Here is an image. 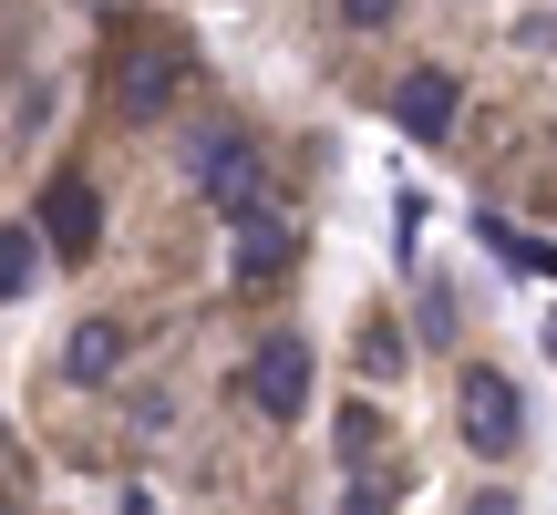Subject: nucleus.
<instances>
[{"label": "nucleus", "instance_id": "9b49d317", "mask_svg": "<svg viewBox=\"0 0 557 515\" xmlns=\"http://www.w3.org/2000/svg\"><path fill=\"white\" fill-rule=\"evenodd\" d=\"M361 454H382V413H372V402L341 413V464H351V475H361Z\"/></svg>", "mask_w": 557, "mask_h": 515}, {"label": "nucleus", "instance_id": "ddd939ff", "mask_svg": "<svg viewBox=\"0 0 557 515\" xmlns=\"http://www.w3.org/2000/svg\"><path fill=\"white\" fill-rule=\"evenodd\" d=\"M361 361H372V381L403 372V330H393V319H372V330H361Z\"/></svg>", "mask_w": 557, "mask_h": 515}, {"label": "nucleus", "instance_id": "9d476101", "mask_svg": "<svg viewBox=\"0 0 557 515\" xmlns=\"http://www.w3.org/2000/svg\"><path fill=\"white\" fill-rule=\"evenodd\" d=\"M393 495H403V464H372V475H351L341 515H393Z\"/></svg>", "mask_w": 557, "mask_h": 515}, {"label": "nucleus", "instance_id": "2eb2a0df", "mask_svg": "<svg viewBox=\"0 0 557 515\" xmlns=\"http://www.w3.org/2000/svg\"><path fill=\"white\" fill-rule=\"evenodd\" d=\"M465 515H527L517 495H475V505H465Z\"/></svg>", "mask_w": 557, "mask_h": 515}, {"label": "nucleus", "instance_id": "423d86ee", "mask_svg": "<svg viewBox=\"0 0 557 515\" xmlns=\"http://www.w3.org/2000/svg\"><path fill=\"white\" fill-rule=\"evenodd\" d=\"M94 238H103L94 186H83V176H52V197H41V248H52V258H94Z\"/></svg>", "mask_w": 557, "mask_h": 515}, {"label": "nucleus", "instance_id": "f03ea898", "mask_svg": "<svg viewBox=\"0 0 557 515\" xmlns=\"http://www.w3.org/2000/svg\"><path fill=\"white\" fill-rule=\"evenodd\" d=\"M186 176H197V197L218 206L227 227H238L248 206H269V186H259V145H248L238 124H218V135H197V145H186Z\"/></svg>", "mask_w": 557, "mask_h": 515}, {"label": "nucleus", "instance_id": "39448f33", "mask_svg": "<svg viewBox=\"0 0 557 515\" xmlns=\"http://www.w3.org/2000/svg\"><path fill=\"white\" fill-rule=\"evenodd\" d=\"M248 402H259L269 423H299V402H310V340H269V351L248 361Z\"/></svg>", "mask_w": 557, "mask_h": 515}, {"label": "nucleus", "instance_id": "4468645a", "mask_svg": "<svg viewBox=\"0 0 557 515\" xmlns=\"http://www.w3.org/2000/svg\"><path fill=\"white\" fill-rule=\"evenodd\" d=\"M341 21H361V32H382V21H393V0H341Z\"/></svg>", "mask_w": 557, "mask_h": 515}, {"label": "nucleus", "instance_id": "20e7f679", "mask_svg": "<svg viewBox=\"0 0 557 515\" xmlns=\"http://www.w3.org/2000/svg\"><path fill=\"white\" fill-rule=\"evenodd\" d=\"M455 114H465V83L455 73H403L393 83V124L413 145H444V135H455Z\"/></svg>", "mask_w": 557, "mask_h": 515}, {"label": "nucleus", "instance_id": "6e6552de", "mask_svg": "<svg viewBox=\"0 0 557 515\" xmlns=\"http://www.w3.org/2000/svg\"><path fill=\"white\" fill-rule=\"evenodd\" d=\"M124 351H135V340H124L114 319H83L73 351H62V372H73V381H114V372H124Z\"/></svg>", "mask_w": 557, "mask_h": 515}, {"label": "nucleus", "instance_id": "1a4fd4ad", "mask_svg": "<svg viewBox=\"0 0 557 515\" xmlns=\"http://www.w3.org/2000/svg\"><path fill=\"white\" fill-rule=\"evenodd\" d=\"M485 248H496V258H506L517 278H557V248H547V238H517L506 217H485Z\"/></svg>", "mask_w": 557, "mask_h": 515}, {"label": "nucleus", "instance_id": "7ed1b4c3", "mask_svg": "<svg viewBox=\"0 0 557 515\" xmlns=\"http://www.w3.org/2000/svg\"><path fill=\"white\" fill-rule=\"evenodd\" d=\"M455 413H465V443H475L485 464H506L527 443V402H517V381H506V372H465Z\"/></svg>", "mask_w": 557, "mask_h": 515}, {"label": "nucleus", "instance_id": "f8f14e48", "mask_svg": "<svg viewBox=\"0 0 557 515\" xmlns=\"http://www.w3.org/2000/svg\"><path fill=\"white\" fill-rule=\"evenodd\" d=\"M32 258H52V248H41L32 227H0V299H11L21 278H32Z\"/></svg>", "mask_w": 557, "mask_h": 515}, {"label": "nucleus", "instance_id": "f257e3e1", "mask_svg": "<svg viewBox=\"0 0 557 515\" xmlns=\"http://www.w3.org/2000/svg\"><path fill=\"white\" fill-rule=\"evenodd\" d=\"M103 73H114V103H124V124H156L165 103L197 83V41H176V32H124L114 52H103Z\"/></svg>", "mask_w": 557, "mask_h": 515}, {"label": "nucleus", "instance_id": "0eeeda50", "mask_svg": "<svg viewBox=\"0 0 557 515\" xmlns=\"http://www.w3.org/2000/svg\"><path fill=\"white\" fill-rule=\"evenodd\" d=\"M278 268H289V227H278L269 206H248L238 217V278L259 289V278H278Z\"/></svg>", "mask_w": 557, "mask_h": 515}]
</instances>
